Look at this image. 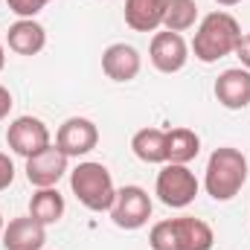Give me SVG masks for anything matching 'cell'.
<instances>
[{
  "label": "cell",
  "mask_w": 250,
  "mask_h": 250,
  "mask_svg": "<svg viewBox=\"0 0 250 250\" xmlns=\"http://www.w3.org/2000/svg\"><path fill=\"white\" fill-rule=\"evenodd\" d=\"M47 3H50V0H6L9 12H15L18 18H35Z\"/></svg>",
  "instance_id": "ffe728a7"
},
{
  "label": "cell",
  "mask_w": 250,
  "mask_h": 250,
  "mask_svg": "<svg viewBox=\"0 0 250 250\" xmlns=\"http://www.w3.org/2000/svg\"><path fill=\"white\" fill-rule=\"evenodd\" d=\"M236 59L242 62L245 70H250V32L239 38V44H236Z\"/></svg>",
  "instance_id": "7402d4cb"
},
{
  "label": "cell",
  "mask_w": 250,
  "mask_h": 250,
  "mask_svg": "<svg viewBox=\"0 0 250 250\" xmlns=\"http://www.w3.org/2000/svg\"><path fill=\"white\" fill-rule=\"evenodd\" d=\"M67 154H64L59 146H47L44 151L26 157V181L35 189H47L56 187L67 172Z\"/></svg>",
  "instance_id": "30bf717a"
},
{
  "label": "cell",
  "mask_w": 250,
  "mask_h": 250,
  "mask_svg": "<svg viewBox=\"0 0 250 250\" xmlns=\"http://www.w3.org/2000/svg\"><path fill=\"white\" fill-rule=\"evenodd\" d=\"M6 47L18 56H38L47 47V29L35 18H18L6 32Z\"/></svg>",
  "instance_id": "4fadbf2b"
},
{
  "label": "cell",
  "mask_w": 250,
  "mask_h": 250,
  "mask_svg": "<svg viewBox=\"0 0 250 250\" xmlns=\"http://www.w3.org/2000/svg\"><path fill=\"white\" fill-rule=\"evenodd\" d=\"M125 23L134 32H154L163 26L166 0H125Z\"/></svg>",
  "instance_id": "9a60e30c"
},
{
  "label": "cell",
  "mask_w": 250,
  "mask_h": 250,
  "mask_svg": "<svg viewBox=\"0 0 250 250\" xmlns=\"http://www.w3.org/2000/svg\"><path fill=\"white\" fill-rule=\"evenodd\" d=\"M215 3H218V6H239L242 0H215Z\"/></svg>",
  "instance_id": "cb8c5ba5"
},
{
  "label": "cell",
  "mask_w": 250,
  "mask_h": 250,
  "mask_svg": "<svg viewBox=\"0 0 250 250\" xmlns=\"http://www.w3.org/2000/svg\"><path fill=\"white\" fill-rule=\"evenodd\" d=\"M6 143L15 154L21 157H32L38 151H44L50 143V128L41 123L38 117H18L6 128Z\"/></svg>",
  "instance_id": "ba28073f"
},
{
  "label": "cell",
  "mask_w": 250,
  "mask_h": 250,
  "mask_svg": "<svg viewBox=\"0 0 250 250\" xmlns=\"http://www.w3.org/2000/svg\"><path fill=\"white\" fill-rule=\"evenodd\" d=\"M140 53L131 47V44H111L105 53H102V73L111 79V82H131L140 76Z\"/></svg>",
  "instance_id": "5bb4252c"
},
{
  "label": "cell",
  "mask_w": 250,
  "mask_h": 250,
  "mask_svg": "<svg viewBox=\"0 0 250 250\" xmlns=\"http://www.w3.org/2000/svg\"><path fill=\"white\" fill-rule=\"evenodd\" d=\"M242 38V26L230 12H209L192 38V53L204 64H212L218 59H227L236 53V44Z\"/></svg>",
  "instance_id": "7a4b0ae2"
},
{
  "label": "cell",
  "mask_w": 250,
  "mask_h": 250,
  "mask_svg": "<svg viewBox=\"0 0 250 250\" xmlns=\"http://www.w3.org/2000/svg\"><path fill=\"white\" fill-rule=\"evenodd\" d=\"M212 242H215L212 227L201 218H192V215L157 221L148 233L151 250H209Z\"/></svg>",
  "instance_id": "3957f363"
},
{
  "label": "cell",
  "mask_w": 250,
  "mask_h": 250,
  "mask_svg": "<svg viewBox=\"0 0 250 250\" xmlns=\"http://www.w3.org/2000/svg\"><path fill=\"white\" fill-rule=\"evenodd\" d=\"M56 146L67 157H84L99 146V128L87 117H70L56 131Z\"/></svg>",
  "instance_id": "52a82bcc"
},
{
  "label": "cell",
  "mask_w": 250,
  "mask_h": 250,
  "mask_svg": "<svg viewBox=\"0 0 250 250\" xmlns=\"http://www.w3.org/2000/svg\"><path fill=\"white\" fill-rule=\"evenodd\" d=\"M245 184H248V157L233 146L215 148L209 154L207 172H204L207 195L212 201H233Z\"/></svg>",
  "instance_id": "6da1fadb"
},
{
  "label": "cell",
  "mask_w": 250,
  "mask_h": 250,
  "mask_svg": "<svg viewBox=\"0 0 250 250\" xmlns=\"http://www.w3.org/2000/svg\"><path fill=\"white\" fill-rule=\"evenodd\" d=\"M201 151V137L192 128H169L166 131V163H184L189 166Z\"/></svg>",
  "instance_id": "2e32d148"
},
{
  "label": "cell",
  "mask_w": 250,
  "mask_h": 250,
  "mask_svg": "<svg viewBox=\"0 0 250 250\" xmlns=\"http://www.w3.org/2000/svg\"><path fill=\"white\" fill-rule=\"evenodd\" d=\"M3 64H6V53H3V38H0V70H3Z\"/></svg>",
  "instance_id": "d4e9b609"
},
{
  "label": "cell",
  "mask_w": 250,
  "mask_h": 250,
  "mask_svg": "<svg viewBox=\"0 0 250 250\" xmlns=\"http://www.w3.org/2000/svg\"><path fill=\"white\" fill-rule=\"evenodd\" d=\"M70 189L79 198V204L87 207L90 212H108L117 198V187L108 166L96 160H84L70 172Z\"/></svg>",
  "instance_id": "277c9868"
},
{
  "label": "cell",
  "mask_w": 250,
  "mask_h": 250,
  "mask_svg": "<svg viewBox=\"0 0 250 250\" xmlns=\"http://www.w3.org/2000/svg\"><path fill=\"white\" fill-rule=\"evenodd\" d=\"M148 59L160 73H178L189 62V44L184 41L181 32H154L151 44H148Z\"/></svg>",
  "instance_id": "9c48e42d"
},
{
  "label": "cell",
  "mask_w": 250,
  "mask_h": 250,
  "mask_svg": "<svg viewBox=\"0 0 250 250\" xmlns=\"http://www.w3.org/2000/svg\"><path fill=\"white\" fill-rule=\"evenodd\" d=\"M29 215L50 227V224H59L64 215V195L56 187H47V189H35V195L29 198Z\"/></svg>",
  "instance_id": "e0dca14e"
},
{
  "label": "cell",
  "mask_w": 250,
  "mask_h": 250,
  "mask_svg": "<svg viewBox=\"0 0 250 250\" xmlns=\"http://www.w3.org/2000/svg\"><path fill=\"white\" fill-rule=\"evenodd\" d=\"M157 198L172 207V209H184L195 201L198 195V178L195 172L184 163H163V169L157 172V184H154Z\"/></svg>",
  "instance_id": "5b68a950"
},
{
  "label": "cell",
  "mask_w": 250,
  "mask_h": 250,
  "mask_svg": "<svg viewBox=\"0 0 250 250\" xmlns=\"http://www.w3.org/2000/svg\"><path fill=\"white\" fill-rule=\"evenodd\" d=\"M12 181H15V163H12L9 154L0 151V192L12 187Z\"/></svg>",
  "instance_id": "44dd1931"
},
{
  "label": "cell",
  "mask_w": 250,
  "mask_h": 250,
  "mask_svg": "<svg viewBox=\"0 0 250 250\" xmlns=\"http://www.w3.org/2000/svg\"><path fill=\"white\" fill-rule=\"evenodd\" d=\"M215 99L227 111H245L250 105V70L230 67L215 79Z\"/></svg>",
  "instance_id": "8fae6325"
},
{
  "label": "cell",
  "mask_w": 250,
  "mask_h": 250,
  "mask_svg": "<svg viewBox=\"0 0 250 250\" xmlns=\"http://www.w3.org/2000/svg\"><path fill=\"white\" fill-rule=\"evenodd\" d=\"M12 93H9V87H3L0 84V120H6L9 117V111H12Z\"/></svg>",
  "instance_id": "603a6c76"
},
{
  "label": "cell",
  "mask_w": 250,
  "mask_h": 250,
  "mask_svg": "<svg viewBox=\"0 0 250 250\" xmlns=\"http://www.w3.org/2000/svg\"><path fill=\"white\" fill-rule=\"evenodd\" d=\"M3 227H6V224H3V215H0V236H3Z\"/></svg>",
  "instance_id": "484cf974"
},
{
  "label": "cell",
  "mask_w": 250,
  "mask_h": 250,
  "mask_svg": "<svg viewBox=\"0 0 250 250\" xmlns=\"http://www.w3.org/2000/svg\"><path fill=\"white\" fill-rule=\"evenodd\" d=\"M131 151L143 163H166V131L160 128H140L131 137Z\"/></svg>",
  "instance_id": "ac0fdd59"
},
{
  "label": "cell",
  "mask_w": 250,
  "mask_h": 250,
  "mask_svg": "<svg viewBox=\"0 0 250 250\" xmlns=\"http://www.w3.org/2000/svg\"><path fill=\"white\" fill-rule=\"evenodd\" d=\"M108 212L120 230H140L151 218V198L143 187H123L117 189L114 207Z\"/></svg>",
  "instance_id": "8992f818"
},
{
  "label": "cell",
  "mask_w": 250,
  "mask_h": 250,
  "mask_svg": "<svg viewBox=\"0 0 250 250\" xmlns=\"http://www.w3.org/2000/svg\"><path fill=\"white\" fill-rule=\"evenodd\" d=\"M3 248L6 250H44L47 245V227L38 224L32 215L12 218L3 227Z\"/></svg>",
  "instance_id": "7c38bea8"
},
{
  "label": "cell",
  "mask_w": 250,
  "mask_h": 250,
  "mask_svg": "<svg viewBox=\"0 0 250 250\" xmlns=\"http://www.w3.org/2000/svg\"><path fill=\"white\" fill-rule=\"evenodd\" d=\"M198 21V3L195 0H166L163 29L169 32H187Z\"/></svg>",
  "instance_id": "d6986e66"
}]
</instances>
